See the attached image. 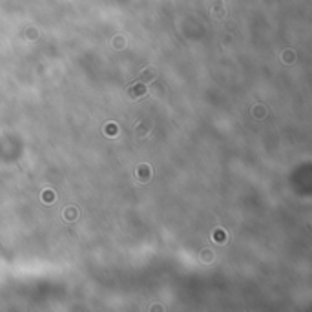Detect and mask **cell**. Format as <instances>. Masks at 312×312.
<instances>
[{
    "mask_svg": "<svg viewBox=\"0 0 312 312\" xmlns=\"http://www.w3.org/2000/svg\"><path fill=\"white\" fill-rule=\"evenodd\" d=\"M110 132V135H115L117 133V128H115V124H110V126H106V133Z\"/></svg>",
    "mask_w": 312,
    "mask_h": 312,
    "instance_id": "1",
    "label": "cell"
},
{
    "mask_svg": "<svg viewBox=\"0 0 312 312\" xmlns=\"http://www.w3.org/2000/svg\"><path fill=\"white\" fill-rule=\"evenodd\" d=\"M44 197H46V199H49V201H51V199H53V194H47V192H46V194H44Z\"/></svg>",
    "mask_w": 312,
    "mask_h": 312,
    "instance_id": "2",
    "label": "cell"
}]
</instances>
